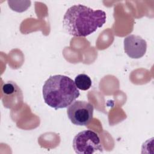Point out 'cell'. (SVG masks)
<instances>
[{"label":"cell","mask_w":154,"mask_h":154,"mask_svg":"<svg viewBox=\"0 0 154 154\" xmlns=\"http://www.w3.org/2000/svg\"><path fill=\"white\" fill-rule=\"evenodd\" d=\"M106 16L101 10H94L82 4L69 8L63 17V26L73 37H86L101 28Z\"/></svg>","instance_id":"1"},{"label":"cell","mask_w":154,"mask_h":154,"mask_svg":"<svg viewBox=\"0 0 154 154\" xmlns=\"http://www.w3.org/2000/svg\"><path fill=\"white\" fill-rule=\"evenodd\" d=\"M42 92L45 102L55 109L68 107L80 94L75 82L61 75L51 76L45 81Z\"/></svg>","instance_id":"2"},{"label":"cell","mask_w":154,"mask_h":154,"mask_svg":"<svg viewBox=\"0 0 154 154\" xmlns=\"http://www.w3.org/2000/svg\"><path fill=\"white\" fill-rule=\"evenodd\" d=\"M73 148L78 154H92L103 152L100 139L97 133L91 130H84L76 135L73 140Z\"/></svg>","instance_id":"3"},{"label":"cell","mask_w":154,"mask_h":154,"mask_svg":"<svg viewBox=\"0 0 154 154\" xmlns=\"http://www.w3.org/2000/svg\"><path fill=\"white\" fill-rule=\"evenodd\" d=\"M93 105L87 101L76 100L67 109V114L70 122L77 126H87L93 119Z\"/></svg>","instance_id":"4"},{"label":"cell","mask_w":154,"mask_h":154,"mask_svg":"<svg viewBox=\"0 0 154 154\" xmlns=\"http://www.w3.org/2000/svg\"><path fill=\"white\" fill-rule=\"evenodd\" d=\"M123 43L125 53L131 58H141L146 52L147 43L139 35H129L125 38Z\"/></svg>","instance_id":"5"},{"label":"cell","mask_w":154,"mask_h":154,"mask_svg":"<svg viewBox=\"0 0 154 154\" xmlns=\"http://www.w3.org/2000/svg\"><path fill=\"white\" fill-rule=\"evenodd\" d=\"M74 82L76 87L81 90H87L91 86L90 78L84 73L77 75L75 78Z\"/></svg>","instance_id":"6"}]
</instances>
